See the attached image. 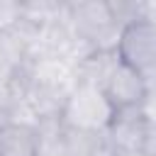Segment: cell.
I'll use <instances>...</instances> for the list:
<instances>
[{"instance_id":"cell-5","label":"cell","mask_w":156,"mask_h":156,"mask_svg":"<svg viewBox=\"0 0 156 156\" xmlns=\"http://www.w3.org/2000/svg\"><path fill=\"white\" fill-rule=\"evenodd\" d=\"M24 78L32 85L54 90V93H58L63 98H68L78 85L76 66L63 61V58H54V56L39 58V61H29L27 68H24Z\"/></svg>"},{"instance_id":"cell-15","label":"cell","mask_w":156,"mask_h":156,"mask_svg":"<svg viewBox=\"0 0 156 156\" xmlns=\"http://www.w3.org/2000/svg\"><path fill=\"white\" fill-rule=\"evenodd\" d=\"M141 151L149 154V156H156V124H149L146 139H144V149H141Z\"/></svg>"},{"instance_id":"cell-2","label":"cell","mask_w":156,"mask_h":156,"mask_svg":"<svg viewBox=\"0 0 156 156\" xmlns=\"http://www.w3.org/2000/svg\"><path fill=\"white\" fill-rule=\"evenodd\" d=\"M115 107L107 100L105 90L93 88V85H76V90L68 95L61 119L66 127L71 129H80V132H95V134H105L112 117H115Z\"/></svg>"},{"instance_id":"cell-8","label":"cell","mask_w":156,"mask_h":156,"mask_svg":"<svg viewBox=\"0 0 156 156\" xmlns=\"http://www.w3.org/2000/svg\"><path fill=\"white\" fill-rule=\"evenodd\" d=\"M0 156H37V129L0 124Z\"/></svg>"},{"instance_id":"cell-16","label":"cell","mask_w":156,"mask_h":156,"mask_svg":"<svg viewBox=\"0 0 156 156\" xmlns=\"http://www.w3.org/2000/svg\"><path fill=\"white\" fill-rule=\"evenodd\" d=\"M117 156H149V154H144V151H134V154H117Z\"/></svg>"},{"instance_id":"cell-3","label":"cell","mask_w":156,"mask_h":156,"mask_svg":"<svg viewBox=\"0 0 156 156\" xmlns=\"http://www.w3.org/2000/svg\"><path fill=\"white\" fill-rule=\"evenodd\" d=\"M117 54L146 83H156V24L134 22L124 27Z\"/></svg>"},{"instance_id":"cell-1","label":"cell","mask_w":156,"mask_h":156,"mask_svg":"<svg viewBox=\"0 0 156 156\" xmlns=\"http://www.w3.org/2000/svg\"><path fill=\"white\" fill-rule=\"evenodd\" d=\"M68 27L88 39L95 51H117L122 39V27L115 22L110 2H66Z\"/></svg>"},{"instance_id":"cell-14","label":"cell","mask_w":156,"mask_h":156,"mask_svg":"<svg viewBox=\"0 0 156 156\" xmlns=\"http://www.w3.org/2000/svg\"><path fill=\"white\" fill-rule=\"evenodd\" d=\"M10 100H12V88H10V83L0 80V124L5 122V115H7Z\"/></svg>"},{"instance_id":"cell-6","label":"cell","mask_w":156,"mask_h":156,"mask_svg":"<svg viewBox=\"0 0 156 156\" xmlns=\"http://www.w3.org/2000/svg\"><path fill=\"white\" fill-rule=\"evenodd\" d=\"M146 85L149 83L136 71H132L127 63H122V58H119L117 68L112 71V76L105 85V95L115 110H129V107L141 105V100L146 95Z\"/></svg>"},{"instance_id":"cell-13","label":"cell","mask_w":156,"mask_h":156,"mask_svg":"<svg viewBox=\"0 0 156 156\" xmlns=\"http://www.w3.org/2000/svg\"><path fill=\"white\" fill-rule=\"evenodd\" d=\"M139 112L144 115V119L149 124H156V83H149L146 85V95L139 105Z\"/></svg>"},{"instance_id":"cell-11","label":"cell","mask_w":156,"mask_h":156,"mask_svg":"<svg viewBox=\"0 0 156 156\" xmlns=\"http://www.w3.org/2000/svg\"><path fill=\"white\" fill-rule=\"evenodd\" d=\"M105 144V134L66 127V156H95Z\"/></svg>"},{"instance_id":"cell-12","label":"cell","mask_w":156,"mask_h":156,"mask_svg":"<svg viewBox=\"0 0 156 156\" xmlns=\"http://www.w3.org/2000/svg\"><path fill=\"white\" fill-rule=\"evenodd\" d=\"M20 20H22V2L0 0V34L12 32Z\"/></svg>"},{"instance_id":"cell-9","label":"cell","mask_w":156,"mask_h":156,"mask_svg":"<svg viewBox=\"0 0 156 156\" xmlns=\"http://www.w3.org/2000/svg\"><path fill=\"white\" fill-rule=\"evenodd\" d=\"M27 63L29 61H27V51H24L22 41L12 32L0 34V80H5V83L15 80L17 76L24 73Z\"/></svg>"},{"instance_id":"cell-10","label":"cell","mask_w":156,"mask_h":156,"mask_svg":"<svg viewBox=\"0 0 156 156\" xmlns=\"http://www.w3.org/2000/svg\"><path fill=\"white\" fill-rule=\"evenodd\" d=\"M37 156H66V124L61 117L37 124Z\"/></svg>"},{"instance_id":"cell-4","label":"cell","mask_w":156,"mask_h":156,"mask_svg":"<svg viewBox=\"0 0 156 156\" xmlns=\"http://www.w3.org/2000/svg\"><path fill=\"white\" fill-rule=\"evenodd\" d=\"M146 129H149V122L144 119L139 107L117 110L110 127H107V132H105V141L117 154H134V151L144 149Z\"/></svg>"},{"instance_id":"cell-7","label":"cell","mask_w":156,"mask_h":156,"mask_svg":"<svg viewBox=\"0 0 156 156\" xmlns=\"http://www.w3.org/2000/svg\"><path fill=\"white\" fill-rule=\"evenodd\" d=\"M117 63H119L117 51H95L83 63L76 66V78H78L80 85H93V88L105 90V85H107L112 71L117 68Z\"/></svg>"}]
</instances>
